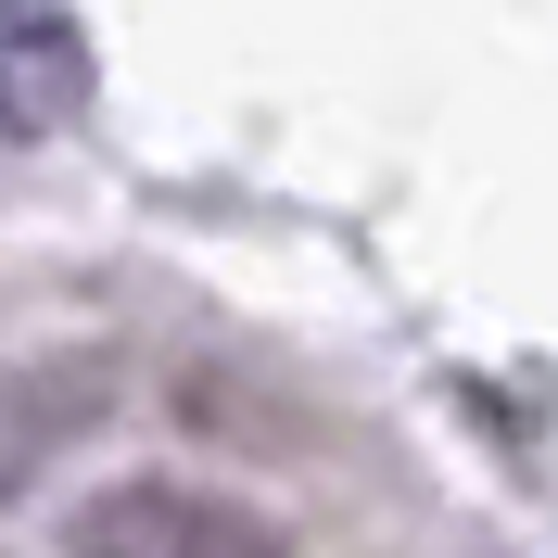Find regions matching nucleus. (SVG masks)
<instances>
[{
	"mask_svg": "<svg viewBox=\"0 0 558 558\" xmlns=\"http://www.w3.org/2000/svg\"><path fill=\"white\" fill-rule=\"evenodd\" d=\"M64 558H279L267 521H242L229 495H191V483H128L76 521Z\"/></svg>",
	"mask_w": 558,
	"mask_h": 558,
	"instance_id": "nucleus-1",
	"label": "nucleus"
},
{
	"mask_svg": "<svg viewBox=\"0 0 558 558\" xmlns=\"http://www.w3.org/2000/svg\"><path fill=\"white\" fill-rule=\"evenodd\" d=\"M89 89V51L51 0H0V128H64Z\"/></svg>",
	"mask_w": 558,
	"mask_h": 558,
	"instance_id": "nucleus-2",
	"label": "nucleus"
},
{
	"mask_svg": "<svg viewBox=\"0 0 558 558\" xmlns=\"http://www.w3.org/2000/svg\"><path fill=\"white\" fill-rule=\"evenodd\" d=\"M64 432H76V418H38V407H26V393L0 381V495L26 483V470H38V457H51V445H64Z\"/></svg>",
	"mask_w": 558,
	"mask_h": 558,
	"instance_id": "nucleus-3",
	"label": "nucleus"
}]
</instances>
